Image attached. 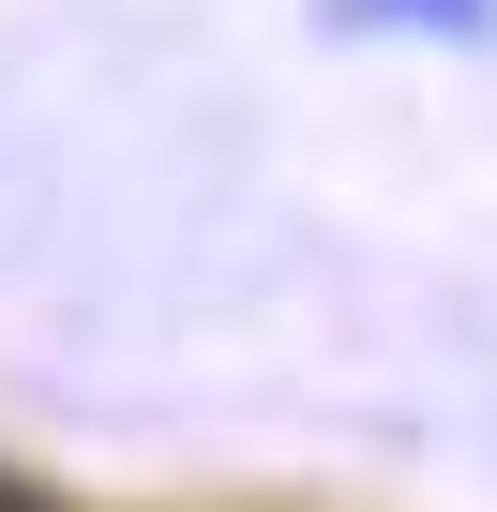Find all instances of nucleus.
Here are the masks:
<instances>
[{"label": "nucleus", "mask_w": 497, "mask_h": 512, "mask_svg": "<svg viewBox=\"0 0 497 512\" xmlns=\"http://www.w3.org/2000/svg\"><path fill=\"white\" fill-rule=\"evenodd\" d=\"M347 16H452V31H482L497 0H347Z\"/></svg>", "instance_id": "nucleus-1"}]
</instances>
